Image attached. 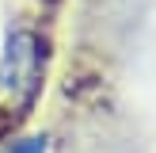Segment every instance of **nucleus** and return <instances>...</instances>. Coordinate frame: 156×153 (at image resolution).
I'll use <instances>...</instances> for the list:
<instances>
[{
    "label": "nucleus",
    "mask_w": 156,
    "mask_h": 153,
    "mask_svg": "<svg viewBox=\"0 0 156 153\" xmlns=\"http://www.w3.org/2000/svg\"><path fill=\"white\" fill-rule=\"evenodd\" d=\"M8 153H46V138H27V142H15Z\"/></svg>",
    "instance_id": "nucleus-1"
}]
</instances>
